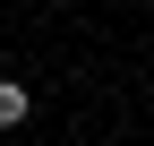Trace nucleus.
Wrapping results in <instances>:
<instances>
[{
  "label": "nucleus",
  "instance_id": "nucleus-1",
  "mask_svg": "<svg viewBox=\"0 0 154 146\" xmlns=\"http://www.w3.org/2000/svg\"><path fill=\"white\" fill-rule=\"evenodd\" d=\"M34 112V95H26V86H17V78H0V129H17V120H26Z\"/></svg>",
  "mask_w": 154,
  "mask_h": 146
}]
</instances>
